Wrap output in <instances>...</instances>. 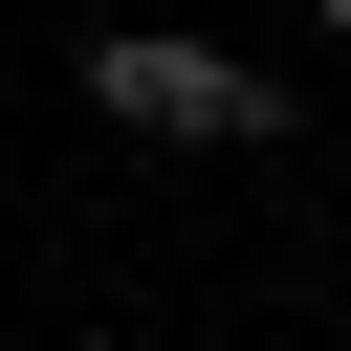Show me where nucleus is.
Masks as SVG:
<instances>
[{
    "mask_svg": "<svg viewBox=\"0 0 351 351\" xmlns=\"http://www.w3.org/2000/svg\"><path fill=\"white\" fill-rule=\"evenodd\" d=\"M88 110L154 132V154H263V132H285V88L219 66V44H176V22H110V44H88Z\"/></svg>",
    "mask_w": 351,
    "mask_h": 351,
    "instance_id": "1",
    "label": "nucleus"
},
{
    "mask_svg": "<svg viewBox=\"0 0 351 351\" xmlns=\"http://www.w3.org/2000/svg\"><path fill=\"white\" fill-rule=\"evenodd\" d=\"M329 22H351V0H329Z\"/></svg>",
    "mask_w": 351,
    "mask_h": 351,
    "instance_id": "2",
    "label": "nucleus"
}]
</instances>
